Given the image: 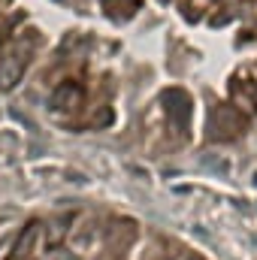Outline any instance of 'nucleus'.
<instances>
[{
    "instance_id": "obj_1",
    "label": "nucleus",
    "mask_w": 257,
    "mask_h": 260,
    "mask_svg": "<svg viewBox=\"0 0 257 260\" xmlns=\"http://www.w3.org/2000/svg\"><path fill=\"white\" fill-rule=\"evenodd\" d=\"M76 103H79V88H73V85H61L55 91V97H52L55 109H73Z\"/></svg>"
},
{
    "instance_id": "obj_2",
    "label": "nucleus",
    "mask_w": 257,
    "mask_h": 260,
    "mask_svg": "<svg viewBox=\"0 0 257 260\" xmlns=\"http://www.w3.org/2000/svg\"><path fill=\"white\" fill-rule=\"evenodd\" d=\"M21 76V61H3L0 64V88H12Z\"/></svg>"
}]
</instances>
